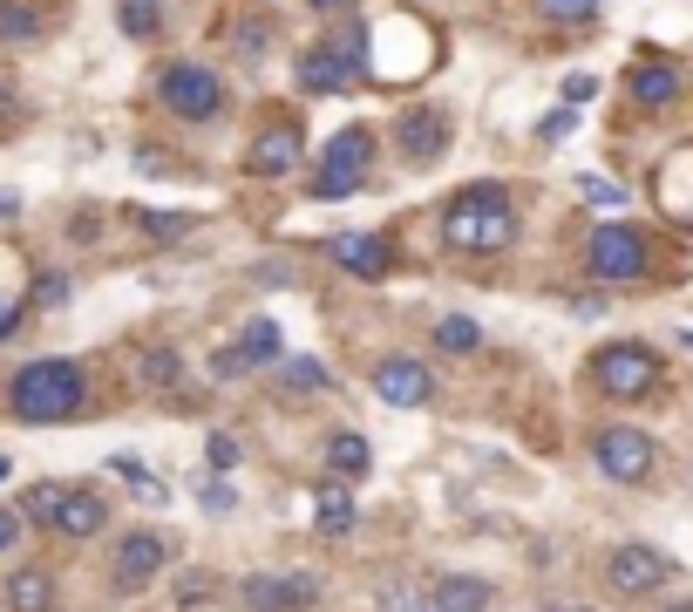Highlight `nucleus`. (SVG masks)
<instances>
[{
	"instance_id": "1",
	"label": "nucleus",
	"mask_w": 693,
	"mask_h": 612,
	"mask_svg": "<svg viewBox=\"0 0 693 612\" xmlns=\"http://www.w3.org/2000/svg\"><path fill=\"white\" fill-rule=\"evenodd\" d=\"M442 238L456 245V253H503L517 238V212H510V191L503 184H469L448 197L442 212Z\"/></svg>"
},
{
	"instance_id": "2",
	"label": "nucleus",
	"mask_w": 693,
	"mask_h": 612,
	"mask_svg": "<svg viewBox=\"0 0 693 612\" xmlns=\"http://www.w3.org/2000/svg\"><path fill=\"white\" fill-rule=\"evenodd\" d=\"M82 395H89V382H82V367L62 361V354L55 361H28L8 382V408L21 422H68L82 408Z\"/></svg>"
},
{
	"instance_id": "3",
	"label": "nucleus",
	"mask_w": 693,
	"mask_h": 612,
	"mask_svg": "<svg viewBox=\"0 0 693 612\" xmlns=\"http://www.w3.org/2000/svg\"><path fill=\"white\" fill-rule=\"evenodd\" d=\"M367 163H375V130L367 122H347V130H334V143L320 150V171H313V197H354L367 184Z\"/></svg>"
},
{
	"instance_id": "4",
	"label": "nucleus",
	"mask_w": 693,
	"mask_h": 612,
	"mask_svg": "<svg viewBox=\"0 0 693 612\" xmlns=\"http://www.w3.org/2000/svg\"><path fill=\"white\" fill-rule=\"evenodd\" d=\"M156 96H163V109L184 116V122H212L225 109V82L204 68V62H171V68L156 75Z\"/></svg>"
},
{
	"instance_id": "5",
	"label": "nucleus",
	"mask_w": 693,
	"mask_h": 612,
	"mask_svg": "<svg viewBox=\"0 0 693 612\" xmlns=\"http://www.w3.org/2000/svg\"><path fill=\"white\" fill-rule=\"evenodd\" d=\"M592 382H598V395H611V401H639L646 388H660V354L639 347V341H619V347H605V354L592 361Z\"/></svg>"
},
{
	"instance_id": "6",
	"label": "nucleus",
	"mask_w": 693,
	"mask_h": 612,
	"mask_svg": "<svg viewBox=\"0 0 693 612\" xmlns=\"http://www.w3.org/2000/svg\"><path fill=\"white\" fill-rule=\"evenodd\" d=\"M592 463L611 483H646L652 463H660V442H652L646 429H598L592 436Z\"/></svg>"
},
{
	"instance_id": "7",
	"label": "nucleus",
	"mask_w": 693,
	"mask_h": 612,
	"mask_svg": "<svg viewBox=\"0 0 693 612\" xmlns=\"http://www.w3.org/2000/svg\"><path fill=\"white\" fill-rule=\"evenodd\" d=\"M245 612H306L320 605V571H252L238 586Z\"/></svg>"
},
{
	"instance_id": "8",
	"label": "nucleus",
	"mask_w": 693,
	"mask_h": 612,
	"mask_svg": "<svg viewBox=\"0 0 693 612\" xmlns=\"http://www.w3.org/2000/svg\"><path fill=\"white\" fill-rule=\"evenodd\" d=\"M673 579V565L652 551V545H619L605 558V586L619 592V599H646V592H660Z\"/></svg>"
},
{
	"instance_id": "9",
	"label": "nucleus",
	"mask_w": 693,
	"mask_h": 612,
	"mask_svg": "<svg viewBox=\"0 0 693 612\" xmlns=\"http://www.w3.org/2000/svg\"><path fill=\"white\" fill-rule=\"evenodd\" d=\"M592 272L598 279H639L646 272V238L632 225H598L592 232Z\"/></svg>"
},
{
	"instance_id": "10",
	"label": "nucleus",
	"mask_w": 693,
	"mask_h": 612,
	"mask_svg": "<svg viewBox=\"0 0 693 612\" xmlns=\"http://www.w3.org/2000/svg\"><path fill=\"white\" fill-rule=\"evenodd\" d=\"M375 395L388 408H429L435 382H429V367L415 354H388V361H375Z\"/></svg>"
},
{
	"instance_id": "11",
	"label": "nucleus",
	"mask_w": 693,
	"mask_h": 612,
	"mask_svg": "<svg viewBox=\"0 0 693 612\" xmlns=\"http://www.w3.org/2000/svg\"><path fill=\"white\" fill-rule=\"evenodd\" d=\"M163 558H171V545H163L156 530H130V538L116 545V586H122V592L150 586L156 571H163Z\"/></svg>"
},
{
	"instance_id": "12",
	"label": "nucleus",
	"mask_w": 693,
	"mask_h": 612,
	"mask_svg": "<svg viewBox=\"0 0 693 612\" xmlns=\"http://www.w3.org/2000/svg\"><path fill=\"white\" fill-rule=\"evenodd\" d=\"M394 143H401L408 163H435V157L448 150V122H442V109H408V116L394 122Z\"/></svg>"
},
{
	"instance_id": "13",
	"label": "nucleus",
	"mask_w": 693,
	"mask_h": 612,
	"mask_svg": "<svg viewBox=\"0 0 693 612\" xmlns=\"http://www.w3.org/2000/svg\"><path fill=\"white\" fill-rule=\"evenodd\" d=\"M429 599H435L442 612H489V605H497V586H489V579H469V571H435V579H429Z\"/></svg>"
},
{
	"instance_id": "14",
	"label": "nucleus",
	"mask_w": 693,
	"mask_h": 612,
	"mask_svg": "<svg viewBox=\"0 0 693 612\" xmlns=\"http://www.w3.org/2000/svg\"><path fill=\"white\" fill-rule=\"evenodd\" d=\"M326 245H334V259H340L347 272H360V279H381V272L394 266V259H388V245H381V238H367V232H334Z\"/></svg>"
},
{
	"instance_id": "15",
	"label": "nucleus",
	"mask_w": 693,
	"mask_h": 612,
	"mask_svg": "<svg viewBox=\"0 0 693 612\" xmlns=\"http://www.w3.org/2000/svg\"><path fill=\"white\" fill-rule=\"evenodd\" d=\"M102 524H109V504L96 497V490H68V497H62V517H55L62 538H96Z\"/></svg>"
},
{
	"instance_id": "16",
	"label": "nucleus",
	"mask_w": 693,
	"mask_h": 612,
	"mask_svg": "<svg viewBox=\"0 0 693 612\" xmlns=\"http://www.w3.org/2000/svg\"><path fill=\"white\" fill-rule=\"evenodd\" d=\"M245 163H252L259 178H285V171L300 163V130H285V122H279V130H266V137L252 143V157H245Z\"/></svg>"
},
{
	"instance_id": "17",
	"label": "nucleus",
	"mask_w": 693,
	"mask_h": 612,
	"mask_svg": "<svg viewBox=\"0 0 693 612\" xmlns=\"http://www.w3.org/2000/svg\"><path fill=\"white\" fill-rule=\"evenodd\" d=\"M245 367H279L285 361V334H279V320H245V334L231 347Z\"/></svg>"
},
{
	"instance_id": "18",
	"label": "nucleus",
	"mask_w": 693,
	"mask_h": 612,
	"mask_svg": "<svg viewBox=\"0 0 693 612\" xmlns=\"http://www.w3.org/2000/svg\"><path fill=\"white\" fill-rule=\"evenodd\" d=\"M632 96H639L646 109H660V103H673V96H680V68H673V62H660V55H646V62H632Z\"/></svg>"
},
{
	"instance_id": "19",
	"label": "nucleus",
	"mask_w": 693,
	"mask_h": 612,
	"mask_svg": "<svg viewBox=\"0 0 693 612\" xmlns=\"http://www.w3.org/2000/svg\"><path fill=\"white\" fill-rule=\"evenodd\" d=\"M360 68H347L334 49H313V55H300V89H313V96H334V89H347Z\"/></svg>"
},
{
	"instance_id": "20",
	"label": "nucleus",
	"mask_w": 693,
	"mask_h": 612,
	"mask_svg": "<svg viewBox=\"0 0 693 612\" xmlns=\"http://www.w3.org/2000/svg\"><path fill=\"white\" fill-rule=\"evenodd\" d=\"M8 605H14V612H48V605H55V579H48L41 565H21L14 579H8Z\"/></svg>"
},
{
	"instance_id": "21",
	"label": "nucleus",
	"mask_w": 693,
	"mask_h": 612,
	"mask_svg": "<svg viewBox=\"0 0 693 612\" xmlns=\"http://www.w3.org/2000/svg\"><path fill=\"white\" fill-rule=\"evenodd\" d=\"M320 457H326V470H334V476H367V470H375V449H367L354 429L326 436V449H320Z\"/></svg>"
},
{
	"instance_id": "22",
	"label": "nucleus",
	"mask_w": 693,
	"mask_h": 612,
	"mask_svg": "<svg viewBox=\"0 0 693 612\" xmlns=\"http://www.w3.org/2000/svg\"><path fill=\"white\" fill-rule=\"evenodd\" d=\"M313 524L326 530V538H347L354 530V497L340 483H320V497H313Z\"/></svg>"
},
{
	"instance_id": "23",
	"label": "nucleus",
	"mask_w": 693,
	"mask_h": 612,
	"mask_svg": "<svg viewBox=\"0 0 693 612\" xmlns=\"http://www.w3.org/2000/svg\"><path fill=\"white\" fill-rule=\"evenodd\" d=\"M137 382H143V388H177V382H184L177 347H143V354H137Z\"/></svg>"
},
{
	"instance_id": "24",
	"label": "nucleus",
	"mask_w": 693,
	"mask_h": 612,
	"mask_svg": "<svg viewBox=\"0 0 693 612\" xmlns=\"http://www.w3.org/2000/svg\"><path fill=\"white\" fill-rule=\"evenodd\" d=\"M279 388H293V395H326V388H334V375H326L320 361H279Z\"/></svg>"
},
{
	"instance_id": "25",
	"label": "nucleus",
	"mask_w": 693,
	"mask_h": 612,
	"mask_svg": "<svg viewBox=\"0 0 693 612\" xmlns=\"http://www.w3.org/2000/svg\"><path fill=\"white\" fill-rule=\"evenodd\" d=\"M435 347H448V354H476V347H483V326H476L469 313H448V320L435 326Z\"/></svg>"
},
{
	"instance_id": "26",
	"label": "nucleus",
	"mask_w": 693,
	"mask_h": 612,
	"mask_svg": "<svg viewBox=\"0 0 693 612\" xmlns=\"http://www.w3.org/2000/svg\"><path fill=\"white\" fill-rule=\"evenodd\" d=\"M21 320V266H14V253L0 245V334Z\"/></svg>"
},
{
	"instance_id": "27",
	"label": "nucleus",
	"mask_w": 693,
	"mask_h": 612,
	"mask_svg": "<svg viewBox=\"0 0 693 612\" xmlns=\"http://www.w3.org/2000/svg\"><path fill=\"white\" fill-rule=\"evenodd\" d=\"M116 14H122V34L150 41V34L163 28V0H116Z\"/></svg>"
},
{
	"instance_id": "28",
	"label": "nucleus",
	"mask_w": 693,
	"mask_h": 612,
	"mask_svg": "<svg viewBox=\"0 0 693 612\" xmlns=\"http://www.w3.org/2000/svg\"><path fill=\"white\" fill-rule=\"evenodd\" d=\"M34 34H41V14L21 0H0V41H34Z\"/></svg>"
},
{
	"instance_id": "29",
	"label": "nucleus",
	"mask_w": 693,
	"mask_h": 612,
	"mask_svg": "<svg viewBox=\"0 0 693 612\" xmlns=\"http://www.w3.org/2000/svg\"><path fill=\"white\" fill-rule=\"evenodd\" d=\"M592 14H598V0H538V21H551V28H578Z\"/></svg>"
},
{
	"instance_id": "30",
	"label": "nucleus",
	"mask_w": 693,
	"mask_h": 612,
	"mask_svg": "<svg viewBox=\"0 0 693 612\" xmlns=\"http://www.w3.org/2000/svg\"><path fill=\"white\" fill-rule=\"evenodd\" d=\"M62 497H68V483H34L28 490V517L34 524H55L62 517Z\"/></svg>"
},
{
	"instance_id": "31",
	"label": "nucleus",
	"mask_w": 693,
	"mask_h": 612,
	"mask_svg": "<svg viewBox=\"0 0 693 612\" xmlns=\"http://www.w3.org/2000/svg\"><path fill=\"white\" fill-rule=\"evenodd\" d=\"M197 504H204V511H212V517L238 511V497H231V483H218V476H204V483H197Z\"/></svg>"
},
{
	"instance_id": "32",
	"label": "nucleus",
	"mask_w": 693,
	"mask_h": 612,
	"mask_svg": "<svg viewBox=\"0 0 693 612\" xmlns=\"http://www.w3.org/2000/svg\"><path fill=\"white\" fill-rule=\"evenodd\" d=\"M578 191H585L592 204H611V212H619V204H626V184H611V178H592V171L578 178Z\"/></svg>"
},
{
	"instance_id": "33",
	"label": "nucleus",
	"mask_w": 693,
	"mask_h": 612,
	"mask_svg": "<svg viewBox=\"0 0 693 612\" xmlns=\"http://www.w3.org/2000/svg\"><path fill=\"white\" fill-rule=\"evenodd\" d=\"M381 605H388V612H442V605H435L429 592L415 599V592H401V586H381Z\"/></svg>"
},
{
	"instance_id": "34",
	"label": "nucleus",
	"mask_w": 693,
	"mask_h": 612,
	"mask_svg": "<svg viewBox=\"0 0 693 612\" xmlns=\"http://www.w3.org/2000/svg\"><path fill=\"white\" fill-rule=\"evenodd\" d=\"M598 96V75H564V109H578Z\"/></svg>"
},
{
	"instance_id": "35",
	"label": "nucleus",
	"mask_w": 693,
	"mask_h": 612,
	"mask_svg": "<svg viewBox=\"0 0 693 612\" xmlns=\"http://www.w3.org/2000/svg\"><path fill=\"white\" fill-rule=\"evenodd\" d=\"M538 130H544V143H564L571 130H578V116H571V109H551V116L538 122Z\"/></svg>"
},
{
	"instance_id": "36",
	"label": "nucleus",
	"mask_w": 693,
	"mask_h": 612,
	"mask_svg": "<svg viewBox=\"0 0 693 612\" xmlns=\"http://www.w3.org/2000/svg\"><path fill=\"white\" fill-rule=\"evenodd\" d=\"M204 457H212V470H231L238 463V442L231 436H212V442H204Z\"/></svg>"
},
{
	"instance_id": "37",
	"label": "nucleus",
	"mask_w": 693,
	"mask_h": 612,
	"mask_svg": "<svg viewBox=\"0 0 693 612\" xmlns=\"http://www.w3.org/2000/svg\"><path fill=\"white\" fill-rule=\"evenodd\" d=\"M143 232H163V238H171V232H191V218H177V212H143Z\"/></svg>"
},
{
	"instance_id": "38",
	"label": "nucleus",
	"mask_w": 693,
	"mask_h": 612,
	"mask_svg": "<svg viewBox=\"0 0 693 612\" xmlns=\"http://www.w3.org/2000/svg\"><path fill=\"white\" fill-rule=\"evenodd\" d=\"M21 538V511H0V551H8Z\"/></svg>"
},
{
	"instance_id": "39",
	"label": "nucleus",
	"mask_w": 693,
	"mask_h": 612,
	"mask_svg": "<svg viewBox=\"0 0 693 612\" xmlns=\"http://www.w3.org/2000/svg\"><path fill=\"white\" fill-rule=\"evenodd\" d=\"M538 612H592V605H585V599H544Z\"/></svg>"
},
{
	"instance_id": "40",
	"label": "nucleus",
	"mask_w": 693,
	"mask_h": 612,
	"mask_svg": "<svg viewBox=\"0 0 693 612\" xmlns=\"http://www.w3.org/2000/svg\"><path fill=\"white\" fill-rule=\"evenodd\" d=\"M306 8H320V14H334V8H354V0H306Z\"/></svg>"
},
{
	"instance_id": "41",
	"label": "nucleus",
	"mask_w": 693,
	"mask_h": 612,
	"mask_svg": "<svg viewBox=\"0 0 693 612\" xmlns=\"http://www.w3.org/2000/svg\"><path fill=\"white\" fill-rule=\"evenodd\" d=\"M8 212H21V197H14V191H0V218H8Z\"/></svg>"
},
{
	"instance_id": "42",
	"label": "nucleus",
	"mask_w": 693,
	"mask_h": 612,
	"mask_svg": "<svg viewBox=\"0 0 693 612\" xmlns=\"http://www.w3.org/2000/svg\"><path fill=\"white\" fill-rule=\"evenodd\" d=\"M14 109V96H8V82H0V116H8Z\"/></svg>"
},
{
	"instance_id": "43",
	"label": "nucleus",
	"mask_w": 693,
	"mask_h": 612,
	"mask_svg": "<svg viewBox=\"0 0 693 612\" xmlns=\"http://www.w3.org/2000/svg\"><path fill=\"white\" fill-rule=\"evenodd\" d=\"M680 347H693V326H680Z\"/></svg>"
},
{
	"instance_id": "44",
	"label": "nucleus",
	"mask_w": 693,
	"mask_h": 612,
	"mask_svg": "<svg viewBox=\"0 0 693 612\" xmlns=\"http://www.w3.org/2000/svg\"><path fill=\"white\" fill-rule=\"evenodd\" d=\"M8 470H14V463H8V457H0V483H8Z\"/></svg>"
},
{
	"instance_id": "45",
	"label": "nucleus",
	"mask_w": 693,
	"mask_h": 612,
	"mask_svg": "<svg viewBox=\"0 0 693 612\" xmlns=\"http://www.w3.org/2000/svg\"><path fill=\"white\" fill-rule=\"evenodd\" d=\"M673 612H693V605H673Z\"/></svg>"
}]
</instances>
